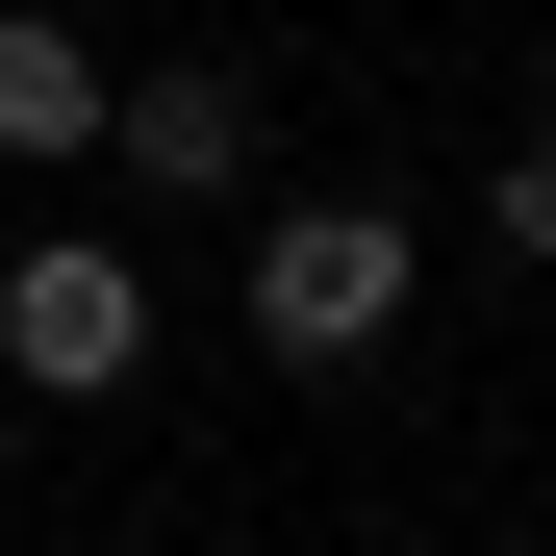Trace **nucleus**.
<instances>
[{"instance_id":"1","label":"nucleus","mask_w":556,"mask_h":556,"mask_svg":"<svg viewBox=\"0 0 556 556\" xmlns=\"http://www.w3.org/2000/svg\"><path fill=\"white\" fill-rule=\"evenodd\" d=\"M405 304H430V228L405 203H253V354L278 380H354Z\"/></svg>"},{"instance_id":"4","label":"nucleus","mask_w":556,"mask_h":556,"mask_svg":"<svg viewBox=\"0 0 556 556\" xmlns=\"http://www.w3.org/2000/svg\"><path fill=\"white\" fill-rule=\"evenodd\" d=\"M102 102L127 76L76 51V0H0V152H102Z\"/></svg>"},{"instance_id":"2","label":"nucleus","mask_w":556,"mask_h":556,"mask_svg":"<svg viewBox=\"0 0 556 556\" xmlns=\"http://www.w3.org/2000/svg\"><path fill=\"white\" fill-rule=\"evenodd\" d=\"M0 380H26V405H127L152 380V278L102 228H26V253H0Z\"/></svg>"},{"instance_id":"3","label":"nucleus","mask_w":556,"mask_h":556,"mask_svg":"<svg viewBox=\"0 0 556 556\" xmlns=\"http://www.w3.org/2000/svg\"><path fill=\"white\" fill-rule=\"evenodd\" d=\"M102 152L152 177V203H228V177H253V76H228V51H177V76H127V102H102Z\"/></svg>"},{"instance_id":"5","label":"nucleus","mask_w":556,"mask_h":556,"mask_svg":"<svg viewBox=\"0 0 556 556\" xmlns=\"http://www.w3.org/2000/svg\"><path fill=\"white\" fill-rule=\"evenodd\" d=\"M481 228H506V253H556V127H531V177H506V203H481Z\"/></svg>"}]
</instances>
